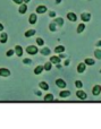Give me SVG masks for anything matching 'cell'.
<instances>
[{"instance_id":"33","label":"cell","mask_w":101,"mask_h":129,"mask_svg":"<svg viewBox=\"0 0 101 129\" xmlns=\"http://www.w3.org/2000/svg\"><path fill=\"white\" fill-rule=\"evenodd\" d=\"M58 56H59V58H60V59H66V57H67L65 53H64V52H63V53H59Z\"/></svg>"},{"instance_id":"29","label":"cell","mask_w":101,"mask_h":129,"mask_svg":"<svg viewBox=\"0 0 101 129\" xmlns=\"http://www.w3.org/2000/svg\"><path fill=\"white\" fill-rule=\"evenodd\" d=\"M57 24H56V23H50V24H49V29H50V31H51V32H56V29H57Z\"/></svg>"},{"instance_id":"4","label":"cell","mask_w":101,"mask_h":129,"mask_svg":"<svg viewBox=\"0 0 101 129\" xmlns=\"http://www.w3.org/2000/svg\"><path fill=\"white\" fill-rule=\"evenodd\" d=\"M85 70H86V64L84 63V61H83V62H80L79 64H77L76 71H77L79 74H83Z\"/></svg>"},{"instance_id":"35","label":"cell","mask_w":101,"mask_h":129,"mask_svg":"<svg viewBox=\"0 0 101 129\" xmlns=\"http://www.w3.org/2000/svg\"><path fill=\"white\" fill-rule=\"evenodd\" d=\"M13 1L15 2V4H18V5H22L23 2H24V1H23V0H13Z\"/></svg>"},{"instance_id":"2","label":"cell","mask_w":101,"mask_h":129,"mask_svg":"<svg viewBox=\"0 0 101 129\" xmlns=\"http://www.w3.org/2000/svg\"><path fill=\"white\" fill-rule=\"evenodd\" d=\"M56 86L61 89H65L66 87H67V83H66V80L63 79V78H58V79H56Z\"/></svg>"},{"instance_id":"16","label":"cell","mask_w":101,"mask_h":129,"mask_svg":"<svg viewBox=\"0 0 101 129\" xmlns=\"http://www.w3.org/2000/svg\"><path fill=\"white\" fill-rule=\"evenodd\" d=\"M63 52H65V47L64 45H57L56 48H55V53H63Z\"/></svg>"},{"instance_id":"9","label":"cell","mask_w":101,"mask_h":129,"mask_svg":"<svg viewBox=\"0 0 101 129\" xmlns=\"http://www.w3.org/2000/svg\"><path fill=\"white\" fill-rule=\"evenodd\" d=\"M81 19H82V22H89V20L91 19V14L90 13H82Z\"/></svg>"},{"instance_id":"20","label":"cell","mask_w":101,"mask_h":129,"mask_svg":"<svg viewBox=\"0 0 101 129\" xmlns=\"http://www.w3.org/2000/svg\"><path fill=\"white\" fill-rule=\"evenodd\" d=\"M67 18H68V20H70V22H76L77 16L75 15L74 13H68L67 14Z\"/></svg>"},{"instance_id":"17","label":"cell","mask_w":101,"mask_h":129,"mask_svg":"<svg viewBox=\"0 0 101 129\" xmlns=\"http://www.w3.org/2000/svg\"><path fill=\"white\" fill-rule=\"evenodd\" d=\"M54 99H55V96L52 93H47L43 96V100H44L45 102H48V101H54Z\"/></svg>"},{"instance_id":"42","label":"cell","mask_w":101,"mask_h":129,"mask_svg":"<svg viewBox=\"0 0 101 129\" xmlns=\"http://www.w3.org/2000/svg\"><path fill=\"white\" fill-rule=\"evenodd\" d=\"M99 71H100V74H101V69H100V70H99Z\"/></svg>"},{"instance_id":"15","label":"cell","mask_w":101,"mask_h":129,"mask_svg":"<svg viewBox=\"0 0 101 129\" xmlns=\"http://www.w3.org/2000/svg\"><path fill=\"white\" fill-rule=\"evenodd\" d=\"M40 53L42 54V56H49V54L51 53V51H50V49H49V48H45V47H43L42 49L40 50Z\"/></svg>"},{"instance_id":"22","label":"cell","mask_w":101,"mask_h":129,"mask_svg":"<svg viewBox=\"0 0 101 129\" xmlns=\"http://www.w3.org/2000/svg\"><path fill=\"white\" fill-rule=\"evenodd\" d=\"M84 29H85V24L84 23H81V24H79L77 25V29H76V32L77 33H82V32H84Z\"/></svg>"},{"instance_id":"14","label":"cell","mask_w":101,"mask_h":129,"mask_svg":"<svg viewBox=\"0 0 101 129\" xmlns=\"http://www.w3.org/2000/svg\"><path fill=\"white\" fill-rule=\"evenodd\" d=\"M35 10H36V13H38V14H44L45 11H47V7L43 6V5H41V6L36 7Z\"/></svg>"},{"instance_id":"13","label":"cell","mask_w":101,"mask_h":129,"mask_svg":"<svg viewBox=\"0 0 101 129\" xmlns=\"http://www.w3.org/2000/svg\"><path fill=\"white\" fill-rule=\"evenodd\" d=\"M43 70H44V67H43V66H40V64H39V66H36L35 68H34L33 73L35 74V75H40V74L42 73Z\"/></svg>"},{"instance_id":"18","label":"cell","mask_w":101,"mask_h":129,"mask_svg":"<svg viewBox=\"0 0 101 129\" xmlns=\"http://www.w3.org/2000/svg\"><path fill=\"white\" fill-rule=\"evenodd\" d=\"M36 20H38V17H36V15H35V14H31V15H30V19H29L30 24L34 25V24H35V23H36Z\"/></svg>"},{"instance_id":"19","label":"cell","mask_w":101,"mask_h":129,"mask_svg":"<svg viewBox=\"0 0 101 129\" xmlns=\"http://www.w3.org/2000/svg\"><path fill=\"white\" fill-rule=\"evenodd\" d=\"M84 63H85L86 66H93V64L95 63V60L92 58H85L84 59Z\"/></svg>"},{"instance_id":"34","label":"cell","mask_w":101,"mask_h":129,"mask_svg":"<svg viewBox=\"0 0 101 129\" xmlns=\"http://www.w3.org/2000/svg\"><path fill=\"white\" fill-rule=\"evenodd\" d=\"M49 17H56V13H55V11H50L49 13Z\"/></svg>"},{"instance_id":"41","label":"cell","mask_w":101,"mask_h":129,"mask_svg":"<svg viewBox=\"0 0 101 129\" xmlns=\"http://www.w3.org/2000/svg\"><path fill=\"white\" fill-rule=\"evenodd\" d=\"M23 1H24L25 4H27V2H30V0H23Z\"/></svg>"},{"instance_id":"40","label":"cell","mask_w":101,"mask_h":129,"mask_svg":"<svg viewBox=\"0 0 101 129\" xmlns=\"http://www.w3.org/2000/svg\"><path fill=\"white\" fill-rule=\"evenodd\" d=\"M61 0H56V4H60Z\"/></svg>"},{"instance_id":"23","label":"cell","mask_w":101,"mask_h":129,"mask_svg":"<svg viewBox=\"0 0 101 129\" xmlns=\"http://www.w3.org/2000/svg\"><path fill=\"white\" fill-rule=\"evenodd\" d=\"M35 33H36V31H35V29H29V31H26V32H25V34H24V35L26 36V38H31V36L35 35Z\"/></svg>"},{"instance_id":"12","label":"cell","mask_w":101,"mask_h":129,"mask_svg":"<svg viewBox=\"0 0 101 129\" xmlns=\"http://www.w3.org/2000/svg\"><path fill=\"white\" fill-rule=\"evenodd\" d=\"M7 41H8V34L5 33V32H2L1 35H0V42H1L2 44H5Z\"/></svg>"},{"instance_id":"5","label":"cell","mask_w":101,"mask_h":129,"mask_svg":"<svg viewBox=\"0 0 101 129\" xmlns=\"http://www.w3.org/2000/svg\"><path fill=\"white\" fill-rule=\"evenodd\" d=\"M92 94L94 96H99L101 94V85H94L92 87Z\"/></svg>"},{"instance_id":"24","label":"cell","mask_w":101,"mask_h":129,"mask_svg":"<svg viewBox=\"0 0 101 129\" xmlns=\"http://www.w3.org/2000/svg\"><path fill=\"white\" fill-rule=\"evenodd\" d=\"M74 85H75V87H76L77 89H82L83 88V82L82 80H75V83H74Z\"/></svg>"},{"instance_id":"10","label":"cell","mask_w":101,"mask_h":129,"mask_svg":"<svg viewBox=\"0 0 101 129\" xmlns=\"http://www.w3.org/2000/svg\"><path fill=\"white\" fill-rule=\"evenodd\" d=\"M14 50H15V54L17 57H22L23 56V52H24V50H23V48L20 47V45H16Z\"/></svg>"},{"instance_id":"36","label":"cell","mask_w":101,"mask_h":129,"mask_svg":"<svg viewBox=\"0 0 101 129\" xmlns=\"http://www.w3.org/2000/svg\"><path fill=\"white\" fill-rule=\"evenodd\" d=\"M35 95L36 96H41L42 95V93H41V91H35Z\"/></svg>"},{"instance_id":"30","label":"cell","mask_w":101,"mask_h":129,"mask_svg":"<svg viewBox=\"0 0 101 129\" xmlns=\"http://www.w3.org/2000/svg\"><path fill=\"white\" fill-rule=\"evenodd\" d=\"M15 53V50H13V49H9V50H7V52H6V56L8 57V58H10L13 54Z\"/></svg>"},{"instance_id":"6","label":"cell","mask_w":101,"mask_h":129,"mask_svg":"<svg viewBox=\"0 0 101 129\" xmlns=\"http://www.w3.org/2000/svg\"><path fill=\"white\" fill-rule=\"evenodd\" d=\"M11 73L8 68H0V76L1 77H9Z\"/></svg>"},{"instance_id":"37","label":"cell","mask_w":101,"mask_h":129,"mask_svg":"<svg viewBox=\"0 0 101 129\" xmlns=\"http://www.w3.org/2000/svg\"><path fill=\"white\" fill-rule=\"evenodd\" d=\"M95 45H97L98 48H99V47H101V40H99V41H98V42L95 43Z\"/></svg>"},{"instance_id":"21","label":"cell","mask_w":101,"mask_h":129,"mask_svg":"<svg viewBox=\"0 0 101 129\" xmlns=\"http://www.w3.org/2000/svg\"><path fill=\"white\" fill-rule=\"evenodd\" d=\"M26 10H27V6H26L25 4H22V5L19 6V8H18V13L22 14V15L26 13Z\"/></svg>"},{"instance_id":"26","label":"cell","mask_w":101,"mask_h":129,"mask_svg":"<svg viewBox=\"0 0 101 129\" xmlns=\"http://www.w3.org/2000/svg\"><path fill=\"white\" fill-rule=\"evenodd\" d=\"M55 23H56L58 26H63L64 25V19L61 17H57L56 19H55Z\"/></svg>"},{"instance_id":"39","label":"cell","mask_w":101,"mask_h":129,"mask_svg":"<svg viewBox=\"0 0 101 129\" xmlns=\"http://www.w3.org/2000/svg\"><path fill=\"white\" fill-rule=\"evenodd\" d=\"M2 31H4V25L0 23V32H2Z\"/></svg>"},{"instance_id":"38","label":"cell","mask_w":101,"mask_h":129,"mask_svg":"<svg viewBox=\"0 0 101 129\" xmlns=\"http://www.w3.org/2000/svg\"><path fill=\"white\" fill-rule=\"evenodd\" d=\"M56 67H57V68H58V69H61V68H63V66H61V63L56 64Z\"/></svg>"},{"instance_id":"28","label":"cell","mask_w":101,"mask_h":129,"mask_svg":"<svg viewBox=\"0 0 101 129\" xmlns=\"http://www.w3.org/2000/svg\"><path fill=\"white\" fill-rule=\"evenodd\" d=\"M36 44H38V47H43L44 45V40L42 38H38L36 39Z\"/></svg>"},{"instance_id":"7","label":"cell","mask_w":101,"mask_h":129,"mask_svg":"<svg viewBox=\"0 0 101 129\" xmlns=\"http://www.w3.org/2000/svg\"><path fill=\"white\" fill-rule=\"evenodd\" d=\"M70 91H68V89H61L60 91V93H59V96H60L61 99H67V98H69L70 96Z\"/></svg>"},{"instance_id":"3","label":"cell","mask_w":101,"mask_h":129,"mask_svg":"<svg viewBox=\"0 0 101 129\" xmlns=\"http://www.w3.org/2000/svg\"><path fill=\"white\" fill-rule=\"evenodd\" d=\"M76 96H77V99H80V100H86V99H88V94L85 93V91H83V88L77 89Z\"/></svg>"},{"instance_id":"31","label":"cell","mask_w":101,"mask_h":129,"mask_svg":"<svg viewBox=\"0 0 101 129\" xmlns=\"http://www.w3.org/2000/svg\"><path fill=\"white\" fill-rule=\"evenodd\" d=\"M23 63H24V64H31L32 63V59L24 58V59H23Z\"/></svg>"},{"instance_id":"32","label":"cell","mask_w":101,"mask_h":129,"mask_svg":"<svg viewBox=\"0 0 101 129\" xmlns=\"http://www.w3.org/2000/svg\"><path fill=\"white\" fill-rule=\"evenodd\" d=\"M70 63V61L68 60V59H65V61H64V67H68Z\"/></svg>"},{"instance_id":"25","label":"cell","mask_w":101,"mask_h":129,"mask_svg":"<svg viewBox=\"0 0 101 129\" xmlns=\"http://www.w3.org/2000/svg\"><path fill=\"white\" fill-rule=\"evenodd\" d=\"M43 67H44V70L45 71H50V70H51V68H52V63L50 62V61H47V62L43 64Z\"/></svg>"},{"instance_id":"27","label":"cell","mask_w":101,"mask_h":129,"mask_svg":"<svg viewBox=\"0 0 101 129\" xmlns=\"http://www.w3.org/2000/svg\"><path fill=\"white\" fill-rule=\"evenodd\" d=\"M94 58L101 60V49H95L94 50Z\"/></svg>"},{"instance_id":"11","label":"cell","mask_w":101,"mask_h":129,"mask_svg":"<svg viewBox=\"0 0 101 129\" xmlns=\"http://www.w3.org/2000/svg\"><path fill=\"white\" fill-rule=\"evenodd\" d=\"M39 87H40V89H42V91H48V89H49V84H48L47 82H44V80H42V82L39 83Z\"/></svg>"},{"instance_id":"1","label":"cell","mask_w":101,"mask_h":129,"mask_svg":"<svg viewBox=\"0 0 101 129\" xmlns=\"http://www.w3.org/2000/svg\"><path fill=\"white\" fill-rule=\"evenodd\" d=\"M25 51H26V53L30 54V56H35V54L38 53L40 50L38 49V47H36V45H29V47L26 48V50H25Z\"/></svg>"},{"instance_id":"8","label":"cell","mask_w":101,"mask_h":129,"mask_svg":"<svg viewBox=\"0 0 101 129\" xmlns=\"http://www.w3.org/2000/svg\"><path fill=\"white\" fill-rule=\"evenodd\" d=\"M50 62H51L52 64H58L61 62V59L59 58V56H51L50 57Z\"/></svg>"}]
</instances>
